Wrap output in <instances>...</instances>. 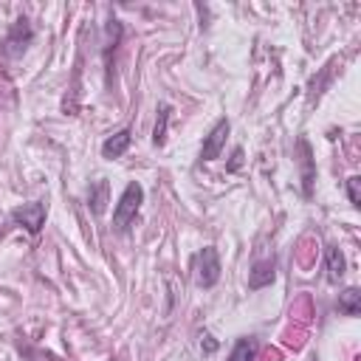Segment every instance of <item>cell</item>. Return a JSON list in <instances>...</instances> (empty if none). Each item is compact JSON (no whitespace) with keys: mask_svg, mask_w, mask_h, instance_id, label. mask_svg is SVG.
<instances>
[{"mask_svg":"<svg viewBox=\"0 0 361 361\" xmlns=\"http://www.w3.org/2000/svg\"><path fill=\"white\" fill-rule=\"evenodd\" d=\"M257 341L254 338H240L234 347H231V355H228V361H254L257 358Z\"/></svg>","mask_w":361,"mask_h":361,"instance_id":"obj_10","label":"cell"},{"mask_svg":"<svg viewBox=\"0 0 361 361\" xmlns=\"http://www.w3.org/2000/svg\"><path fill=\"white\" fill-rule=\"evenodd\" d=\"M347 195H350V203L353 206H361V178L358 175H353L347 180Z\"/></svg>","mask_w":361,"mask_h":361,"instance_id":"obj_14","label":"cell"},{"mask_svg":"<svg viewBox=\"0 0 361 361\" xmlns=\"http://www.w3.org/2000/svg\"><path fill=\"white\" fill-rule=\"evenodd\" d=\"M11 220L17 226H23L28 234H39V228L45 223V206L42 203H23L11 212Z\"/></svg>","mask_w":361,"mask_h":361,"instance_id":"obj_4","label":"cell"},{"mask_svg":"<svg viewBox=\"0 0 361 361\" xmlns=\"http://www.w3.org/2000/svg\"><path fill=\"white\" fill-rule=\"evenodd\" d=\"M338 310L347 313V316H358V310H361V293H358V288H347L338 296Z\"/></svg>","mask_w":361,"mask_h":361,"instance_id":"obj_11","label":"cell"},{"mask_svg":"<svg viewBox=\"0 0 361 361\" xmlns=\"http://www.w3.org/2000/svg\"><path fill=\"white\" fill-rule=\"evenodd\" d=\"M141 203H144V186H141L138 180H130V183L124 186V192H121L116 209H113V228H116V231H127L130 223L135 220Z\"/></svg>","mask_w":361,"mask_h":361,"instance_id":"obj_1","label":"cell"},{"mask_svg":"<svg viewBox=\"0 0 361 361\" xmlns=\"http://www.w3.org/2000/svg\"><path fill=\"white\" fill-rule=\"evenodd\" d=\"M130 141H133V133H130V130H118L116 135L104 138V144H102V155H104V158H121V155L127 152Z\"/></svg>","mask_w":361,"mask_h":361,"instance_id":"obj_7","label":"cell"},{"mask_svg":"<svg viewBox=\"0 0 361 361\" xmlns=\"http://www.w3.org/2000/svg\"><path fill=\"white\" fill-rule=\"evenodd\" d=\"M104 203H107V180H96L90 186V209H93V214H102Z\"/></svg>","mask_w":361,"mask_h":361,"instance_id":"obj_13","label":"cell"},{"mask_svg":"<svg viewBox=\"0 0 361 361\" xmlns=\"http://www.w3.org/2000/svg\"><path fill=\"white\" fill-rule=\"evenodd\" d=\"M296 149H299V166H302V192H305V197H310V195H313V178H316L310 144H307L305 138H299V141H296Z\"/></svg>","mask_w":361,"mask_h":361,"instance_id":"obj_6","label":"cell"},{"mask_svg":"<svg viewBox=\"0 0 361 361\" xmlns=\"http://www.w3.org/2000/svg\"><path fill=\"white\" fill-rule=\"evenodd\" d=\"M169 104H161V110H158V121H155V130H152V144L155 147H164V141H166V127H169Z\"/></svg>","mask_w":361,"mask_h":361,"instance_id":"obj_12","label":"cell"},{"mask_svg":"<svg viewBox=\"0 0 361 361\" xmlns=\"http://www.w3.org/2000/svg\"><path fill=\"white\" fill-rule=\"evenodd\" d=\"M195 282L200 288H214L217 279H220V257H217V248L214 245H206L200 254H197V265H195Z\"/></svg>","mask_w":361,"mask_h":361,"instance_id":"obj_2","label":"cell"},{"mask_svg":"<svg viewBox=\"0 0 361 361\" xmlns=\"http://www.w3.org/2000/svg\"><path fill=\"white\" fill-rule=\"evenodd\" d=\"M226 135H228V118H220V121L209 130V135H206V141H203V147H200V158H203V161L220 158L223 144H226Z\"/></svg>","mask_w":361,"mask_h":361,"instance_id":"obj_5","label":"cell"},{"mask_svg":"<svg viewBox=\"0 0 361 361\" xmlns=\"http://www.w3.org/2000/svg\"><path fill=\"white\" fill-rule=\"evenodd\" d=\"M271 279H274V257L257 259L251 274H248V288H265Z\"/></svg>","mask_w":361,"mask_h":361,"instance_id":"obj_8","label":"cell"},{"mask_svg":"<svg viewBox=\"0 0 361 361\" xmlns=\"http://www.w3.org/2000/svg\"><path fill=\"white\" fill-rule=\"evenodd\" d=\"M34 39V31H31V23L25 20V17H20V20H14L11 23V28L6 31V37H3V51L8 54V56H20L25 48H28V42Z\"/></svg>","mask_w":361,"mask_h":361,"instance_id":"obj_3","label":"cell"},{"mask_svg":"<svg viewBox=\"0 0 361 361\" xmlns=\"http://www.w3.org/2000/svg\"><path fill=\"white\" fill-rule=\"evenodd\" d=\"M344 271H347V262H344V254L333 245V248H327V279L330 282H338L341 276H344Z\"/></svg>","mask_w":361,"mask_h":361,"instance_id":"obj_9","label":"cell"}]
</instances>
